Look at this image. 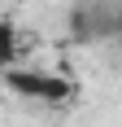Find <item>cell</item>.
I'll return each mask as SVG.
<instances>
[{"label":"cell","instance_id":"cell-1","mask_svg":"<svg viewBox=\"0 0 122 127\" xmlns=\"http://www.w3.org/2000/svg\"><path fill=\"white\" fill-rule=\"evenodd\" d=\"M9 88L22 96H35V101H48V105L70 96V83L57 75H44V70H9Z\"/></svg>","mask_w":122,"mask_h":127},{"label":"cell","instance_id":"cell-2","mask_svg":"<svg viewBox=\"0 0 122 127\" xmlns=\"http://www.w3.org/2000/svg\"><path fill=\"white\" fill-rule=\"evenodd\" d=\"M13 57H18V26L13 18H0V70L13 66Z\"/></svg>","mask_w":122,"mask_h":127}]
</instances>
